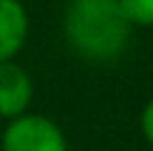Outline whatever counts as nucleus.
<instances>
[{"mask_svg": "<svg viewBox=\"0 0 153 151\" xmlns=\"http://www.w3.org/2000/svg\"><path fill=\"white\" fill-rule=\"evenodd\" d=\"M131 28L118 0H68L65 5V40L85 61L118 58L131 40Z\"/></svg>", "mask_w": 153, "mask_h": 151, "instance_id": "nucleus-1", "label": "nucleus"}, {"mask_svg": "<svg viewBox=\"0 0 153 151\" xmlns=\"http://www.w3.org/2000/svg\"><path fill=\"white\" fill-rule=\"evenodd\" d=\"M0 146L3 151H68V141L55 121L23 113L5 126Z\"/></svg>", "mask_w": 153, "mask_h": 151, "instance_id": "nucleus-2", "label": "nucleus"}, {"mask_svg": "<svg viewBox=\"0 0 153 151\" xmlns=\"http://www.w3.org/2000/svg\"><path fill=\"white\" fill-rule=\"evenodd\" d=\"M33 101V78L18 63H0V116L13 121L23 116Z\"/></svg>", "mask_w": 153, "mask_h": 151, "instance_id": "nucleus-3", "label": "nucleus"}, {"mask_svg": "<svg viewBox=\"0 0 153 151\" xmlns=\"http://www.w3.org/2000/svg\"><path fill=\"white\" fill-rule=\"evenodd\" d=\"M28 13L20 0H0V63L13 61L28 40Z\"/></svg>", "mask_w": 153, "mask_h": 151, "instance_id": "nucleus-4", "label": "nucleus"}, {"mask_svg": "<svg viewBox=\"0 0 153 151\" xmlns=\"http://www.w3.org/2000/svg\"><path fill=\"white\" fill-rule=\"evenodd\" d=\"M131 25H153V0H118Z\"/></svg>", "mask_w": 153, "mask_h": 151, "instance_id": "nucleus-5", "label": "nucleus"}, {"mask_svg": "<svg viewBox=\"0 0 153 151\" xmlns=\"http://www.w3.org/2000/svg\"><path fill=\"white\" fill-rule=\"evenodd\" d=\"M141 131H143L146 141L153 146V101L146 103V108H143V113H141Z\"/></svg>", "mask_w": 153, "mask_h": 151, "instance_id": "nucleus-6", "label": "nucleus"}]
</instances>
